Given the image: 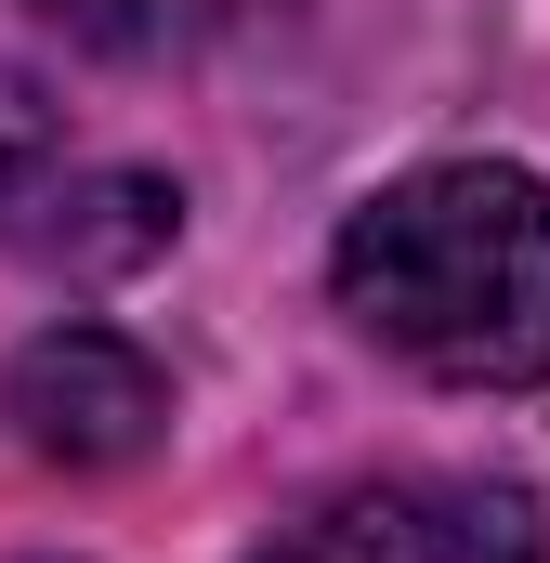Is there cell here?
<instances>
[{
	"mask_svg": "<svg viewBox=\"0 0 550 563\" xmlns=\"http://www.w3.org/2000/svg\"><path fill=\"white\" fill-rule=\"evenodd\" d=\"M328 288L419 380L538 394L550 380V184L512 157H432L341 223Z\"/></svg>",
	"mask_w": 550,
	"mask_h": 563,
	"instance_id": "obj_1",
	"label": "cell"
},
{
	"mask_svg": "<svg viewBox=\"0 0 550 563\" xmlns=\"http://www.w3.org/2000/svg\"><path fill=\"white\" fill-rule=\"evenodd\" d=\"M170 236H184V197L157 170L79 144L40 92L0 79V250L13 263H40L66 288H106V276H144Z\"/></svg>",
	"mask_w": 550,
	"mask_h": 563,
	"instance_id": "obj_2",
	"label": "cell"
},
{
	"mask_svg": "<svg viewBox=\"0 0 550 563\" xmlns=\"http://www.w3.org/2000/svg\"><path fill=\"white\" fill-rule=\"evenodd\" d=\"M250 563H550V511L525 485H472V472H394V485H341L301 525H275Z\"/></svg>",
	"mask_w": 550,
	"mask_h": 563,
	"instance_id": "obj_3",
	"label": "cell"
},
{
	"mask_svg": "<svg viewBox=\"0 0 550 563\" xmlns=\"http://www.w3.org/2000/svg\"><path fill=\"white\" fill-rule=\"evenodd\" d=\"M0 420H13L26 459H53V472H132L144 445L170 432V380L144 367L119 328H40L0 367Z\"/></svg>",
	"mask_w": 550,
	"mask_h": 563,
	"instance_id": "obj_4",
	"label": "cell"
},
{
	"mask_svg": "<svg viewBox=\"0 0 550 563\" xmlns=\"http://www.w3.org/2000/svg\"><path fill=\"white\" fill-rule=\"evenodd\" d=\"M0 13L79 66H184V53L250 40V26H288L301 0H0Z\"/></svg>",
	"mask_w": 550,
	"mask_h": 563,
	"instance_id": "obj_5",
	"label": "cell"
}]
</instances>
